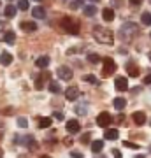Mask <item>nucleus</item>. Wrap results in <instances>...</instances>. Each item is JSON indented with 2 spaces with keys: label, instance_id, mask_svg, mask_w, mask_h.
Masks as SVG:
<instances>
[{
  "label": "nucleus",
  "instance_id": "f257e3e1",
  "mask_svg": "<svg viewBox=\"0 0 151 158\" xmlns=\"http://www.w3.org/2000/svg\"><path fill=\"white\" fill-rule=\"evenodd\" d=\"M93 37H95L97 42H100V44H112L114 42V34H112L109 28H104V27H93Z\"/></svg>",
  "mask_w": 151,
  "mask_h": 158
},
{
  "label": "nucleus",
  "instance_id": "f03ea898",
  "mask_svg": "<svg viewBox=\"0 0 151 158\" xmlns=\"http://www.w3.org/2000/svg\"><path fill=\"white\" fill-rule=\"evenodd\" d=\"M137 34H139V27H137L135 23H132V21L125 23L123 27L120 28V39L127 40V42H128V40H132Z\"/></svg>",
  "mask_w": 151,
  "mask_h": 158
},
{
  "label": "nucleus",
  "instance_id": "7ed1b4c3",
  "mask_svg": "<svg viewBox=\"0 0 151 158\" xmlns=\"http://www.w3.org/2000/svg\"><path fill=\"white\" fill-rule=\"evenodd\" d=\"M62 27L65 28V32H69V34H72V35L79 34V23L76 19H72V18H63Z\"/></svg>",
  "mask_w": 151,
  "mask_h": 158
},
{
  "label": "nucleus",
  "instance_id": "20e7f679",
  "mask_svg": "<svg viewBox=\"0 0 151 158\" xmlns=\"http://www.w3.org/2000/svg\"><path fill=\"white\" fill-rule=\"evenodd\" d=\"M102 62H104V69H102V74H104V76H111V74L116 72V63H114L112 58L107 56V58H104Z\"/></svg>",
  "mask_w": 151,
  "mask_h": 158
},
{
  "label": "nucleus",
  "instance_id": "39448f33",
  "mask_svg": "<svg viewBox=\"0 0 151 158\" xmlns=\"http://www.w3.org/2000/svg\"><path fill=\"white\" fill-rule=\"evenodd\" d=\"M111 121H112V116H111L109 113H106V111L97 116V125H99V127H102V128H106V127L111 123Z\"/></svg>",
  "mask_w": 151,
  "mask_h": 158
},
{
  "label": "nucleus",
  "instance_id": "423d86ee",
  "mask_svg": "<svg viewBox=\"0 0 151 158\" xmlns=\"http://www.w3.org/2000/svg\"><path fill=\"white\" fill-rule=\"evenodd\" d=\"M56 74H58V77L62 79V81H70L72 79V70L69 67H65V65H62V67H58V70H56Z\"/></svg>",
  "mask_w": 151,
  "mask_h": 158
},
{
  "label": "nucleus",
  "instance_id": "0eeeda50",
  "mask_svg": "<svg viewBox=\"0 0 151 158\" xmlns=\"http://www.w3.org/2000/svg\"><path fill=\"white\" fill-rule=\"evenodd\" d=\"M114 86H116V90H118V91L128 90V79L125 77V76H118V77L114 79Z\"/></svg>",
  "mask_w": 151,
  "mask_h": 158
},
{
  "label": "nucleus",
  "instance_id": "6e6552de",
  "mask_svg": "<svg viewBox=\"0 0 151 158\" xmlns=\"http://www.w3.org/2000/svg\"><path fill=\"white\" fill-rule=\"evenodd\" d=\"M65 98L69 102H74L79 98V88L78 86H69L67 90H65Z\"/></svg>",
  "mask_w": 151,
  "mask_h": 158
},
{
  "label": "nucleus",
  "instance_id": "1a4fd4ad",
  "mask_svg": "<svg viewBox=\"0 0 151 158\" xmlns=\"http://www.w3.org/2000/svg\"><path fill=\"white\" fill-rule=\"evenodd\" d=\"M65 128H67L69 134H78L79 130H81V125H79L78 119H69L67 123H65Z\"/></svg>",
  "mask_w": 151,
  "mask_h": 158
},
{
  "label": "nucleus",
  "instance_id": "9d476101",
  "mask_svg": "<svg viewBox=\"0 0 151 158\" xmlns=\"http://www.w3.org/2000/svg\"><path fill=\"white\" fill-rule=\"evenodd\" d=\"M132 119H134V123L135 125H144L146 123V114L142 113V111H135L134 114H132Z\"/></svg>",
  "mask_w": 151,
  "mask_h": 158
},
{
  "label": "nucleus",
  "instance_id": "9b49d317",
  "mask_svg": "<svg viewBox=\"0 0 151 158\" xmlns=\"http://www.w3.org/2000/svg\"><path fill=\"white\" fill-rule=\"evenodd\" d=\"M104 137H106V141H116L118 137H120V132L116 128H109L104 132Z\"/></svg>",
  "mask_w": 151,
  "mask_h": 158
},
{
  "label": "nucleus",
  "instance_id": "f8f14e48",
  "mask_svg": "<svg viewBox=\"0 0 151 158\" xmlns=\"http://www.w3.org/2000/svg\"><path fill=\"white\" fill-rule=\"evenodd\" d=\"M32 14H34L35 19H44L46 18V9L44 7H40V6H37V7L32 9Z\"/></svg>",
  "mask_w": 151,
  "mask_h": 158
},
{
  "label": "nucleus",
  "instance_id": "ddd939ff",
  "mask_svg": "<svg viewBox=\"0 0 151 158\" xmlns=\"http://www.w3.org/2000/svg\"><path fill=\"white\" fill-rule=\"evenodd\" d=\"M19 27H21L23 32H35V30H37V23H34V21H23Z\"/></svg>",
  "mask_w": 151,
  "mask_h": 158
},
{
  "label": "nucleus",
  "instance_id": "4468645a",
  "mask_svg": "<svg viewBox=\"0 0 151 158\" xmlns=\"http://www.w3.org/2000/svg\"><path fill=\"white\" fill-rule=\"evenodd\" d=\"M112 106H114L118 111H123V109L127 107V100H125L123 97H116V98L112 100Z\"/></svg>",
  "mask_w": 151,
  "mask_h": 158
},
{
  "label": "nucleus",
  "instance_id": "2eb2a0df",
  "mask_svg": "<svg viewBox=\"0 0 151 158\" xmlns=\"http://www.w3.org/2000/svg\"><path fill=\"white\" fill-rule=\"evenodd\" d=\"M102 18H104V21H112L114 19V9L112 7H106L102 11Z\"/></svg>",
  "mask_w": 151,
  "mask_h": 158
},
{
  "label": "nucleus",
  "instance_id": "dca6fc26",
  "mask_svg": "<svg viewBox=\"0 0 151 158\" xmlns=\"http://www.w3.org/2000/svg\"><path fill=\"white\" fill-rule=\"evenodd\" d=\"M0 63H2V65H11L12 63V55L7 53V51H4V53L0 55Z\"/></svg>",
  "mask_w": 151,
  "mask_h": 158
},
{
  "label": "nucleus",
  "instance_id": "f3484780",
  "mask_svg": "<svg viewBox=\"0 0 151 158\" xmlns=\"http://www.w3.org/2000/svg\"><path fill=\"white\" fill-rule=\"evenodd\" d=\"M49 56H39L37 58V62H35V65H37V67L39 69H46L48 67V65H49Z\"/></svg>",
  "mask_w": 151,
  "mask_h": 158
},
{
  "label": "nucleus",
  "instance_id": "a211bd4d",
  "mask_svg": "<svg viewBox=\"0 0 151 158\" xmlns=\"http://www.w3.org/2000/svg\"><path fill=\"white\" fill-rule=\"evenodd\" d=\"M2 39L6 40L7 44H14V42H16V34H14L12 30H9V32H6V34H4V37H2Z\"/></svg>",
  "mask_w": 151,
  "mask_h": 158
},
{
  "label": "nucleus",
  "instance_id": "6ab92c4d",
  "mask_svg": "<svg viewBox=\"0 0 151 158\" xmlns=\"http://www.w3.org/2000/svg\"><path fill=\"white\" fill-rule=\"evenodd\" d=\"M83 14H84V16H88V18L95 16V14H97V7L95 6H84L83 7Z\"/></svg>",
  "mask_w": 151,
  "mask_h": 158
},
{
  "label": "nucleus",
  "instance_id": "aec40b11",
  "mask_svg": "<svg viewBox=\"0 0 151 158\" xmlns=\"http://www.w3.org/2000/svg\"><path fill=\"white\" fill-rule=\"evenodd\" d=\"M51 123H53V119L48 118V116H42V118H39V128H49Z\"/></svg>",
  "mask_w": 151,
  "mask_h": 158
},
{
  "label": "nucleus",
  "instance_id": "412c9836",
  "mask_svg": "<svg viewBox=\"0 0 151 158\" xmlns=\"http://www.w3.org/2000/svg\"><path fill=\"white\" fill-rule=\"evenodd\" d=\"M44 79H49V72H44L40 77H37V81H35V88H37V90H42V86H44Z\"/></svg>",
  "mask_w": 151,
  "mask_h": 158
},
{
  "label": "nucleus",
  "instance_id": "4be33fe9",
  "mask_svg": "<svg viewBox=\"0 0 151 158\" xmlns=\"http://www.w3.org/2000/svg\"><path fill=\"white\" fill-rule=\"evenodd\" d=\"M18 12V7L14 6H6V9H4V14H6V18H14Z\"/></svg>",
  "mask_w": 151,
  "mask_h": 158
},
{
  "label": "nucleus",
  "instance_id": "5701e85b",
  "mask_svg": "<svg viewBox=\"0 0 151 158\" xmlns=\"http://www.w3.org/2000/svg\"><path fill=\"white\" fill-rule=\"evenodd\" d=\"M102 149H104V141H93L91 142V151L95 153V155L97 153H100Z\"/></svg>",
  "mask_w": 151,
  "mask_h": 158
},
{
  "label": "nucleus",
  "instance_id": "b1692460",
  "mask_svg": "<svg viewBox=\"0 0 151 158\" xmlns=\"http://www.w3.org/2000/svg\"><path fill=\"white\" fill-rule=\"evenodd\" d=\"M127 70H128L130 77H137V76H139V67H137V65H134V63H130L128 67H127Z\"/></svg>",
  "mask_w": 151,
  "mask_h": 158
},
{
  "label": "nucleus",
  "instance_id": "393cba45",
  "mask_svg": "<svg viewBox=\"0 0 151 158\" xmlns=\"http://www.w3.org/2000/svg\"><path fill=\"white\" fill-rule=\"evenodd\" d=\"M48 90H49L51 93H60V91H62V86L58 85L56 81H51L49 86H48Z\"/></svg>",
  "mask_w": 151,
  "mask_h": 158
},
{
  "label": "nucleus",
  "instance_id": "a878e982",
  "mask_svg": "<svg viewBox=\"0 0 151 158\" xmlns=\"http://www.w3.org/2000/svg\"><path fill=\"white\" fill-rule=\"evenodd\" d=\"M83 81H86V83H90V85H99V79H97V76H93V74L83 76Z\"/></svg>",
  "mask_w": 151,
  "mask_h": 158
},
{
  "label": "nucleus",
  "instance_id": "bb28decb",
  "mask_svg": "<svg viewBox=\"0 0 151 158\" xmlns=\"http://www.w3.org/2000/svg\"><path fill=\"white\" fill-rule=\"evenodd\" d=\"M141 21H142V25H148V27H149V25H151V14H149V12H142Z\"/></svg>",
  "mask_w": 151,
  "mask_h": 158
},
{
  "label": "nucleus",
  "instance_id": "cd10ccee",
  "mask_svg": "<svg viewBox=\"0 0 151 158\" xmlns=\"http://www.w3.org/2000/svg\"><path fill=\"white\" fill-rule=\"evenodd\" d=\"M28 7H30L28 0H19V2H18V9H19V11H27Z\"/></svg>",
  "mask_w": 151,
  "mask_h": 158
},
{
  "label": "nucleus",
  "instance_id": "c85d7f7f",
  "mask_svg": "<svg viewBox=\"0 0 151 158\" xmlns=\"http://www.w3.org/2000/svg\"><path fill=\"white\" fill-rule=\"evenodd\" d=\"M100 60H102V58L99 56V55H95V53H91V55H88V62H90V63H99Z\"/></svg>",
  "mask_w": 151,
  "mask_h": 158
},
{
  "label": "nucleus",
  "instance_id": "c756f323",
  "mask_svg": "<svg viewBox=\"0 0 151 158\" xmlns=\"http://www.w3.org/2000/svg\"><path fill=\"white\" fill-rule=\"evenodd\" d=\"M18 127H19V128H27L28 127V119L27 118H18Z\"/></svg>",
  "mask_w": 151,
  "mask_h": 158
},
{
  "label": "nucleus",
  "instance_id": "7c9ffc66",
  "mask_svg": "<svg viewBox=\"0 0 151 158\" xmlns=\"http://www.w3.org/2000/svg\"><path fill=\"white\" fill-rule=\"evenodd\" d=\"M81 6H83V0H74V2H70V9H79Z\"/></svg>",
  "mask_w": 151,
  "mask_h": 158
},
{
  "label": "nucleus",
  "instance_id": "2f4dec72",
  "mask_svg": "<svg viewBox=\"0 0 151 158\" xmlns=\"http://www.w3.org/2000/svg\"><path fill=\"white\" fill-rule=\"evenodd\" d=\"M123 146L125 148H130V149H139L137 144H134V142H130V141H123Z\"/></svg>",
  "mask_w": 151,
  "mask_h": 158
},
{
  "label": "nucleus",
  "instance_id": "473e14b6",
  "mask_svg": "<svg viewBox=\"0 0 151 158\" xmlns=\"http://www.w3.org/2000/svg\"><path fill=\"white\" fill-rule=\"evenodd\" d=\"M90 139H91V134H83V137H81V142H83V144H88Z\"/></svg>",
  "mask_w": 151,
  "mask_h": 158
},
{
  "label": "nucleus",
  "instance_id": "72a5a7b5",
  "mask_svg": "<svg viewBox=\"0 0 151 158\" xmlns=\"http://www.w3.org/2000/svg\"><path fill=\"white\" fill-rule=\"evenodd\" d=\"M53 118L58 119V121H62L63 119V113H60V111H56V113H53Z\"/></svg>",
  "mask_w": 151,
  "mask_h": 158
},
{
  "label": "nucleus",
  "instance_id": "f704fd0d",
  "mask_svg": "<svg viewBox=\"0 0 151 158\" xmlns=\"http://www.w3.org/2000/svg\"><path fill=\"white\" fill-rule=\"evenodd\" d=\"M76 113H78V114H86V107H83V106H78V107H76Z\"/></svg>",
  "mask_w": 151,
  "mask_h": 158
},
{
  "label": "nucleus",
  "instance_id": "c9c22d12",
  "mask_svg": "<svg viewBox=\"0 0 151 158\" xmlns=\"http://www.w3.org/2000/svg\"><path fill=\"white\" fill-rule=\"evenodd\" d=\"M116 121H118V123H125V116H123V114H118Z\"/></svg>",
  "mask_w": 151,
  "mask_h": 158
},
{
  "label": "nucleus",
  "instance_id": "e433bc0d",
  "mask_svg": "<svg viewBox=\"0 0 151 158\" xmlns=\"http://www.w3.org/2000/svg\"><path fill=\"white\" fill-rule=\"evenodd\" d=\"M70 156H72V158H83V155L78 153V151H72V153H70Z\"/></svg>",
  "mask_w": 151,
  "mask_h": 158
},
{
  "label": "nucleus",
  "instance_id": "4c0bfd02",
  "mask_svg": "<svg viewBox=\"0 0 151 158\" xmlns=\"http://www.w3.org/2000/svg\"><path fill=\"white\" fill-rule=\"evenodd\" d=\"M112 155H114V158H121V153H120V149H112Z\"/></svg>",
  "mask_w": 151,
  "mask_h": 158
},
{
  "label": "nucleus",
  "instance_id": "58836bf2",
  "mask_svg": "<svg viewBox=\"0 0 151 158\" xmlns=\"http://www.w3.org/2000/svg\"><path fill=\"white\" fill-rule=\"evenodd\" d=\"M144 85H151V74H148L144 77Z\"/></svg>",
  "mask_w": 151,
  "mask_h": 158
},
{
  "label": "nucleus",
  "instance_id": "ea45409f",
  "mask_svg": "<svg viewBox=\"0 0 151 158\" xmlns=\"http://www.w3.org/2000/svg\"><path fill=\"white\" fill-rule=\"evenodd\" d=\"M130 4H132V6H141L142 0H130Z\"/></svg>",
  "mask_w": 151,
  "mask_h": 158
},
{
  "label": "nucleus",
  "instance_id": "a19ab883",
  "mask_svg": "<svg viewBox=\"0 0 151 158\" xmlns=\"http://www.w3.org/2000/svg\"><path fill=\"white\" fill-rule=\"evenodd\" d=\"M4 114H14V109H4Z\"/></svg>",
  "mask_w": 151,
  "mask_h": 158
},
{
  "label": "nucleus",
  "instance_id": "79ce46f5",
  "mask_svg": "<svg viewBox=\"0 0 151 158\" xmlns=\"http://www.w3.org/2000/svg\"><path fill=\"white\" fill-rule=\"evenodd\" d=\"M65 144H67V146H70V144H72V139H69V137H67V139H65Z\"/></svg>",
  "mask_w": 151,
  "mask_h": 158
},
{
  "label": "nucleus",
  "instance_id": "37998d69",
  "mask_svg": "<svg viewBox=\"0 0 151 158\" xmlns=\"http://www.w3.org/2000/svg\"><path fill=\"white\" fill-rule=\"evenodd\" d=\"M95 158H106V156H104V155H100V153H97V155H95Z\"/></svg>",
  "mask_w": 151,
  "mask_h": 158
},
{
  "label": "nucleus",
  "instance_id": "c03bdc74",
  "mask_svg": "<svg viewBox=\"0 0 151 158\" xmlns=\"http://www.w3.org/2000/svg\"><path fill=\"white\" fill-rule=\"evenodd\" d=\"M0 158H4V151H2V148H0Z\"/></svg>",
  "mask_w": 151,
  "mask_h": 158
},
{
  "label": "nucleus",
  "instance_id": "a18cd8bd",
  "mask_svg": "<svg viewBox=\"0 0 151 158\" xmlns=\"http://www.w3.org/2000/svg\"><path fill=\"white\" fill-rule=\"evenodd\" d=\"M40 158H51V156H49V155H42Z\"/></svg>",
  "mask_w": 151,
  "mask_h": 158
},
{
  "label": "nucleus",
  "instance_id": "49530a36",
  "mask_svg": "<svg viewBox=\"0 0 151 158\" xmlns=\"http://www.w3.org/2000/svg\"><path fill=\"white\" fill-rule=\"evenodd\" d=\"M4 28V21H0V30Z\"/></svg>",
  "mask_w": 151,
  "mask_h": 158
},
{
  "label": "nucleus",
  "instance_id": "de8ad7c7",
  "mask_svg": "<svg viewBox=\"0 0 151 158\" xmlns=\"http://www.w3.org/2000/svg\"><path fill=\"white\" fill-rule=\"evenodd\" d=\"M0 139H2V130H0Z\"/></svg>",
  "mask_w": 151,
  "mask_h": 158
},
{
  "label": "nucleus",
  "instance_id": "09e8293b",
  "mask_svg": "<svg viewBox=\"0 0 151 158\" xmlns=\"http://www.w3.org/2000/svg\"><path fill=\"white\" fill-rule=\"evenodd\" d=\"M91 2H100V0H91Z\"/></svg>",
  "mask_w": 151,
  "mask_h": 158
},
{
  "label": "nucleus",
  "instance_id": "8fccbe9b",
  "mask_svg": "<svg viewBox=\"0 0 151 158\" xmlns=\"http://www.w3.org/2000/svg\"><path fill=\"white\" fill-rule=\"evenodd\" d=\"M137 158H144V156H141V155H139V156H137Z\"/></svg>",
  "mask_w": 151,
  "mask_h": 158
},
{
  "label": "nucleus",
  "instance_id": "3c124183",
  "mask_svg": "<svg viewBox=\"0 0 151 158\" xmlns=\"http://www.w3.org/2000/svg\"><path fill=\"white\" fill-rule=\"evenodd\" d=\"M149 62H151V55H149Z\"/></svg>",
  "mask_w": 151,
  "mask_h": 158
},
{
  "label": "nucleus",
  "instance_id": "603ef678",
  "mask_svg": "<svg viewBox=\"0 0 151 158\" xmlns=\"http://www.w3.org/2000/svg\"><path fill=\"white\" fill-rule=\"evenodd\" d=\"M149 125H151V119H149Z\"/></svg>",
  "mask_w": 151,
  "mask_h": 158
},
{
  "label": "nucleus",
  "instance_id": "864d4df0",
  "mask_svg": "<svg viewBox=\"0 0 151 158\" xmlns=\"http://www.w3.org/2000/svg\"><path fill=\"white\" fill-rule=\"evenodd\" d=\"M149 151H151V148H149Z\"/></svg>",
  "mask_w": 151,
  "mask_h": 158
},
{
  "label": "nucleus",
  "instance_id": "5fc2aeb1",
  "mask_svg": "<svg viewBox=\"0 0 151 158\" xmlns=\"http://www.w3.org/2000/svg\"><path fill=\"white\" fill-rule=\"evenodd\" d=\"M149 37H151V34H149Z\"/></svg>",
  "mask_w": 151,
  "mask_h": 158
},
{
  "label": "nucleus",
  "instance_id": "6e6d98bb",
  "mask_svg": "<svg viewBox=\"0 0 151 158\" xmlns=\"http://www.w3.org/2000/svg\"><path fill=\"white\" fill-rule=\"evenodd\" d=\"M37 2H39V0H37Z\"/></svg>",
  "mask_w": 151,
  "mask_h": 158
}]
</instances>
